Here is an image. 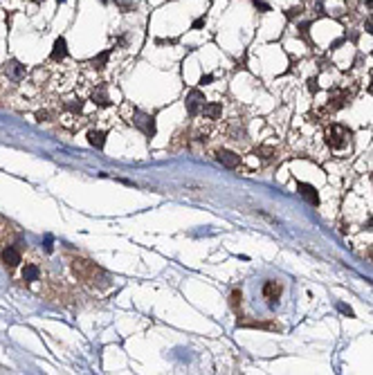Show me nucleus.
Returning a JSON list of instances; mask_svg holds the SVG:
<instances>
[{
    "label": "nucleus",
    "instance_id": "nucleus-6",
    "mask_svg": "<svg viewBox=\"0 0 373 375\" xmlns=\"http://www.w3.org/2000/svg\"><path fill=\"white\" fill-rule=\"evenodd\" d=\"M2 261H4V265H7V267H16V265H20V261H22L20 249L13 247V245H7V247L2 249Z\"/></svg>",
    "mask_w": 373,
    "mask_h": 375
},
{
    "label": "nucleus",
    "instance_id": "nucleus-3",
    "mask_svg": "<svg viewBox=\"0 0 373 375\" xmlns=\"http://www.w3.org/2000/svg\"><path fill=\"white\" fill-rule=\"evenodd\" d=\"M297 189H299V195L308 204H313V207H317V204H319V191L315 189L313 185H308V182H297Z\"/></svg>",
    "mask_w": 373,
    "mask_h": 375
},
{
    "label": "nucleus",
    "instance_id": "nucleus-23",
    "mask_svg": "<svg viewBox=\"0 0 373 375\" xmlns=\"http://www.w3.org/2000/svg\"><path fill=\"white\" fill-rule=\"evenodd\" d=\"M211 81H214L211 74H202V77H200V86H207V83H211Z\"/></svg>",
    "mask_w": 373,
    "mask_h": 375
},
{
    "label": "nucleus",
    "instance_id": "nucleus-10",
    "mask_svg": "<svg viewBox=\"0 0 373 375\" xmlns=\"http://www.w3.org/2000/svg\"><path fill=\"white\" fill-rule=\"evenodd\" d=\"M200 113L205 115L207 119H218L220 113H223V104H218V101H211V104H202Z\"/></svg>",
    "mask_w": 373,
    "mask_h": 375
},
{
    "label": "nucleus",
    "instance_id": "nucleus-22",
    "mask_svg": "<svg viewBox=\"0 0 373 375\" xmlns=\"http://www.w3.org/2000/svg\"><path fill=\"white\" fill-rule=\"evenodd\" d=\"M299 14H301V7H295V9H288L286 11L288 18H295V16H299Z\"/></svg>",
    "mask_w": 373,
    "mask_h": 375
},
{
    "label": "nucleus",
    "instance_id": "nucleus-4",
    "mask_svg": "<svg viewBox=\"0 0 373 375\" xmlns=\"http://www.w3.org/2000/svg\"><path fill=\"white\" fill-rule=\"evenodd\" d=\"M202 104H205V95H202L200 90H191L187 95V113L191 115V117H196V115L200 113Z\"/></svg>",
    "mask_w": 373,
    "mask_h": 375
},
{
    "label": "nucleus",
    "instance_id": "nucleus-26",
    "mask_svg": "<svg viewBox=\"0 0 373 375\" xmlns=\"http://www.w3.org/2000/svg\"><path fill=\"white\" fill-rule=\"evenodd\" d=\"M371 180H373V176H371Z\"/></svg>",
    "mask_w": 373,
    "mask_h": 375
},
{
    "label": "nucleus",
    "instance_id": "nucleus-21",
    "mask_svg": "<svg viewBox=\"0 0 373 375\" xmlns=\"http://www.w3.org/2000/svg\"><path fill=\"white\" fill-rule=\"evenodd\" d=\"M254 7L261 11H270V5H265V2H261V0H254Z\"/></svg>",
    "mask_w": 373,
    "mask_h": 375
},
{
    "label": "nucleus",
    "instance_id": "nucleus-24",
    "mask_svg": "<svg viewBox=\"0 0 373 375\" xmlns=\"http://www.w3.org/2000/svg\"><path fill=\"white\" fill-rule=\"evenodd\" d=\"M364 27H367V32H369V34H373V16H371V18H367Z\"/></svg>",
    "mask_w": 373,
    "mask_h": 375
},
{
    "label": "nucleus",
    "instance_id": "nucleus-19",
    "mask_svg": "<svg viewBox=\"0 0 373 375\" xmlns=\"http://www.w3.org/2000/svg\"><path fill=\"white\" fill-rule=\"evenodd\" d=\"M308 90L313 92V95L319 90V86H317V77H310V79H308Z\"/></svg>",
    "mask_w": 373,
    "mask_h": 375
},
{
    "label": "nucleus",
    "instance_id": "nucleus-13",
    "mask_svg": "<svg viewBox=\"0 0 373 375\" xmlns=\"http://www.w3.org/2000/svg\"><path fill=\"white\" fill-rule=\"evenodd\" d=\"M38 276H40L38 265H34V263H27L25 270H22V279H25L27 283H31V281H38Z\"/></svg>",
    "mask_w": 373,
    "mask_h": 375
},
{
    "label": "nucleus",
    "instance_id": "nucleus-18",
    "mask_svg": "<svg viewBox=\"0 0 373 375\" xmlns=\"http://www.w3.org/2000/svg\"><path fill=\"white\" fill-rule=\"evenodd\" d=\"M205 20H207V16L202 14V16H198L196 20H193V25H191V29H200L202 25H205Z\"/></svg>",
    "mask_w": 373,
    "mask_h": 375
},
{
    "label": "nucleus",
    "instance_id": "nucleus-20",
    "mask_svg": "<svg viewBox=\"0 0 373 375\" xmlns=\"http://www.w3.org/2000/svg\"><path fill=\"white\" fill-rule=\"evenodd\" d=\"M337 308H340V310H342V312H344V315H346V317H353V310H351V308H349V306H346V303H337Z\"/></svg>",
    "mask_w": 373,
    "mask_h": 375
},
{
    "label": "nucleus",
    "instance_id": "nucleus-8",
    "mask_svg": "<svg viewBox=\"0 0 373 375\" xmlns=\"http://www.w3.org/2000/svg\"><path fill=\"white\" fill-rule=\"evenodd\" d=\"M25 65L20 63V61H16V59H11V61H7V63H4V74H7V77H11V79H22L25 77Z\"/></svg>",
    "mask_w": 373,
    "mask_h": 375
},
{
    "label": "nucleus",
    "instance_id": "nucleus-9",
    "mask_svg": "<svg viewBox=\"0 0 373 375\" xmlns=\"http://www.w3.org/2000/svg\"><path fill=\"white\" fill-rule=\"evenodd\" d=\"M65 56H67V41L63 36H58L56 41H54V47H52V54H49V59L56 61V63H61Z\"/></svg>",
    "mask_w": 373,
    "mask_h": 375
},
{
    "label": "nucleus",
    "instance_id": "nucleus-16",
    "mask_svg": "<svg viewBox=\"0 0 373 375\" xmlns=\"http://www.w3.org/2000/svg\"><path fill=\"white\" fill-rule=\"evenodd\" d=\"M256 155H261L263 160H270L274 155V149H265V146H261V149H256Z\"/></svg>",
    "mask_w": 373,
    "mask_h": 375
},
{
    "label": "nucleus",
    "instance_id": "nucleus-7",
    "mask_svg": "<svg viewBox=\"0 0 373 375\" xmlns=\"http://www.w3.org/2000/svg\"><path fill=\"white\" fill-rule=\"evenodd\" d=\"M281 292H283V288H281V283H277V281H268V283L263 285V297L268 299L270 306H274V301H279Z\"/></svg>",
    "mask_w": 373,
    "mask_h": 375
},
{
    "label": "nucleus",
    "instance_id": "nucleus-25",
    "mask_svg": "<svg viewBox=\"0 0 373 375\" xmlns=\"http://www.w3.org/2000/svg\"><path fill=\"white\" fill-rule=\"evenodd\" d=\"M101 2H108V0H101Z\"/></svg>",
    "mask_w": 373,
    "mask_h": 375
},
{
    "label": "nucleus",
    "instance_id": "nucleus-14",
    "mask_svg": "<svg viewBox=\"0 0 373 375\" xmlns=\"http://www.w3.org/2000/svg\"><path fill=\"white\" fill-rule=\"evenodd\" d=\"M241 303H243L241 290H232V292H229V306H232L234 310H241Z\"/></svg>",
    "mask_w": 373,
    "mask_h": 375
},
{
    "label": "nucleus",
    "instance_id": "nucleus-1",
    "mask_svg": "<svg viewBox=\"0 0 373 375\" xmlns=\"http://www.w3.org/2000/svg\"><path fill=\"white\" fill-rule=\"evenodd\" d=\"M326 144L331 146L333 151H344L346 146L351 144V137H353V133H351V128L342 126V124H331V126L326 128Z\"/></svg>",
    "mask_w": 373,
    "mask_h": 375
},
{
    "label": "nucleus",
    "instance_id": "nucleus-2",
    "mask_svg": "<svg viewBox=\"0 0 373 375\" xmlns=\"http://www.w3.org/2000/svg\"><path fill=\"white\" fill-rule=\"evenodd\" d=\"M133 124L139 128V131L144 133L146 137H153L155 135V119L151 117V115H144V113H135V119Z\"/></svg>",
    "mask_w": 373,
    "mask_h": 375
},
{
    "label": "nucleus",
    "instance_id": "nucleus-12",
    "mask_svg": "<svg viewBox=\"0 0 373 375\" xmlns=\"http://www.w3.org/2000/svg\"><path fill=\"white\" fill-rule=\"evenodd\" d=\"M88 142L94 146V149H103V144H106V133L103 131H90Z\"/></svg>",
    "mask_w": 373,
    "mask_h": 375
},
{
    "label": "nucleus",
    "instance_id": "nucleus-11",
    "mask_svg": "<svg viewBox=\"0 0 373 375\" xmlns=\"http://www.w3.org/2000/svg\"><path fill=\"white\" fill-rule=\"evenodd\" d=\"M243 328H268V330H281L279 324H268V321H238Z\"/></svg>",
    "mask_w": 373,
    "mask_h": 375
},
{
    "label": "nucleus",
    "instance_id": "nucleus-5",
    "mask_svg": "<svg viewBox=\"0 0 373 375\" xmlns=\"http://www.w3.org/2000/svg\"><path fill=\"white\" fill-rule=\"evenodd\" d=\"M216 158H218V162L227 169H236L238 164H241V155H236L234 151H227V149H220L218 153H216Z\"/></svg>",
    "mask_w": 373,
    "mask_h": 375
},
{
    "label": "nucleus",
    "instance_id": "nucleus-17",
    "mask_svg": "<svg viewBox=\"0 0 373 375\" xmlns=\"http://www.w3.org/2000/svg\"><path fill=\"white\" fill-rule=\"evenodd\" d=\"M67 110H72V113H81V108H83V104L81 101H72V104H65Z\"/></svg>",
    "mask_w": 373,
    "mask_h": 375
},
{
    "label": "nucleus",
    "instance_id": "nucleus-15",
    "mask_svg": "<svg viewBox=\"0 0 373 375\" xmlns=\"http://www.w3.org/2000/svg\"><path fill=\"white\" fill-rule=\"evenodd\" d=\"M108 56H110V50L101 52L99 56H94V59H92V65H94V68H103V63L108 61Z\"/></svg>",
    "mask_w": 373,
    "mask_h": 375
}]
</instances>
